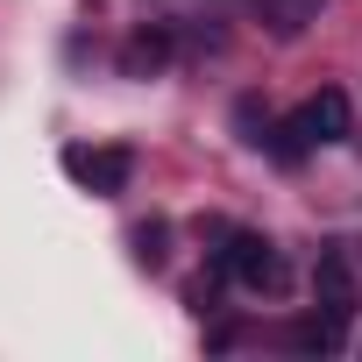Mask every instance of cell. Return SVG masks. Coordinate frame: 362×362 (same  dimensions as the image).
<instances>
[{
    "mask_svg": "<svg viewBox=\"0 0 362 362\" xmlns=\"http://www.w3.org/2000/svg\"><path fill=\"white\" fill-rule=\"evenodd\" d=\"M214 263H221V277H235L242 291H284V256H277V242L256 235V228H228L221 249H214Z\"/></svg>",
    "mask_w": 362,
    "mask_h": 362,
    "instance_id": "cell-1",
    "label": "cell"
},
{
    "mask_svg": "<svg viewBox=\"0 0 362 362\" xmlns=\"http://www.w3.org/2000/svg\"><path fill=\"white\" fill-rule=\"evenodd\" d=\"M64 177L71 185H86L93 199H121L128 192V177H135V156L121 149V142H100V149H64Z\"/></svg>",
    "mask_w": 362,
    "mask_h": 362,
    "instance_id": "cell-2",
    "label": "cell"
},
{
    "mask_svg": "<svg viewBox=\"0 0 362 362\" xmlns=\"http://www.w3.org/2000/svg\"><path fill=\"white\" fill-rule=\"evenodd\" d=\"M313 298H320L327 313L355 320V305H362V284H355V263H348V249H320V263H313Z\"/></svg>",
    "mask_w": 362,
    "mask_h": 362,
    "instance_id": "cell-3",
    "label": "cell"
},
{
    "mask_svg": "<svg viewBox=\"0 0 362 362\" xmlns=\"http://www.w3.org/2000/svg\"><path fill=\"white\" fill-rule=\"evenodd\" d=\"M298 128H305L313 149H320V142H348V93H341V86H320V93L298 107Z\"/></svg>",
    "mask_w": 362,
    "mask_h": 362,
    "instance_id": "cell-4",
    "label": "cell"
},
{
    "mask_svg": "<svg viewBox=\"0 0 362 362\" xmlns=\"http://www.w3.org/2000/svg\"><path fill=\"white\" fill-rule=\"evenodd\" d=\"M163 64H170V29L163 22H149V29H135L121 43V78H156Z\"/></svg>",
    "mask_w": 362,
    "mask_h": 362,
    "instance_id": "cell-5",
    "label": "cell"
},
{
    "mask_svg": "<svg viewBox=\"0 0 362 362\" xmlns=\"http://www.w3.org/2000/svg\"><path fill=\"white\" fill-rule=\"evenodd\" d=\"M341 334H348V320L327 313V305H313L305 320L284 327V348H298V355H327V348H341Z\"/></svg>",
    "mask_w": 362,
    "mask_h": 362,
    "instance_id": "cell-6",
    "label": "cell"
},
{
    "mask_svg": "<svg viewBox=\"0 0 362 362\" xmlns=\"http://www.w3.org/2000/svg\"><path fill=\"white\" fill-rule=\"evenodd\" d=\"M256 15L270 36H305L320 15H327V0H256Z\"/></svg>",
    "mask_w": 362,
    "mask_h": 362,
    "instance_id": "cell-7",
    "label": "cell"
},
{
    "mask_svg": "<svg viewBox=\"0 0 362 362\" xmlns=\"http://www.w3.org/2000/svg\"><path fill=\"white\" fill-rule=\"evenodd\" d=\"M163 249H170V228H163V221H142V228H135V263H142V270H163Z\"/></svg>",
    "mask_w": 362,
    "mask_h": 362,
    "instance_id": "cell-8",
    "label": "cell"
},
{
    "mask_svg": "<svg viewBox=\"0 0 362 362\" xmlns=\"http://www.w3.org/2000/svg\"><path fill=\"white\" fill-rule=\"evenodd\" d=\"M235 121H242V142H263V128H270V114H263L256 100H242V107H235Z\"/></svg>",
    "mask_w": 362,
    "mask_h": 362,
    "instance_id": "cell-9",
    "label": "cell"
},
{
    "mask_svg": "<svg viewBox=\"0 0 362 362\" xmlns=\"http://www.w3.org/2000/svg\"><path fill=\"white\" fill-rule=\"evenodd\" d=\"M185 305H192V313H214V305H221V291H214V277H199V284H185Z\"/></svg>",
    "mask_w": 362,
    "mask_h": 362,
    "instance_id": "cell-10",
    "label": "cell"
}]
</instances>
